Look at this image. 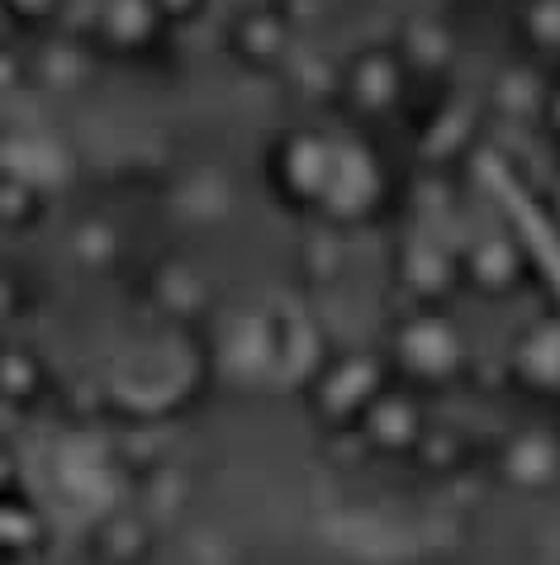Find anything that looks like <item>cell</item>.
<instances>
[{
    "label": "cell",
    "instance_id": "obj_3",
    "mask_svg": "<svg viewBox=\"0 0 560 565\" xmlns=\"http://www.w3.org/2000/svg\"><path fill=\"white\" fill-rule=\"evenodd\" d=\"M0 10L10 14V20H20L29 29H39V24H49L53 14L62 10V0H0Z\"/></svg>",
    "mask_w": 560,
    "mask_h": 565
},
{
    "label": "cell",
    "instance_id": "obj_1",
    "mask_svg": "<svg viewBox=\"0 0 560 565\" xmlns=\"http://www.w3.org/2000/svg\"><path fill=\"white\" fill-rule=\"evenodd\" d=\"M43 390V361L24 342H0V399L29 404Z\"/></svg>",
    "mask_w": 560,
    "mask_h": 565
},
{
    "label": "cell",
    "instance_id": "obj_2",
    "mask_svg": "<svg viewBox=\"0 0 560 565\" xmlns=\"http://www.w3.org/2000/svg\"><path fill=\"white\" fill-rule=\"evenodd\" d=\"M43 205H49V200H43L39 191H29V185H14V181L0 177V228H10V233L29 228L43 214Z\"/></svg>",
    "mask_w": 560,
    "mask_h": 565
},
{
    "label": "cell",
    "instance_id": "obj_5",
    "mask_svg": "<svg viewBox=\"0 0 560 565\" xmlns=\"http://www.w3.org/2000/svg\"><path fill=\"white\" fill-rule=\"evenodd\" d=\"M10 484H14V457H10L6 447H0V499H6Z\"/></svg>",
    "mask_w": 560,
    "mask_h": 565
},
{
    "label": "cell",
    "instance_id": "obj_4",
    "mask_svg": "<svg viewBox=\"0 0 560 565\" xmlns=\"http://www.w3.org/2000/svg\"><path fill=\"white\" fill-rule=\"evenodd\" d=\"M20 319V280L0 262V342H10V328Z\"/></svg>",
    "mask_w": 560,
    "mask_h": 565
}]
</instances>
